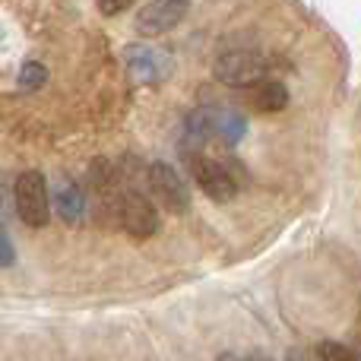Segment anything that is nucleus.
I'll return each mask as SVG.
<instances>
[{
  "label": "nucleus",
  "mask_w": 361,
  "mask_h": 361,
  "mask_svg": "<svg viewBox=\"0 0 361 361\" xmlns=\"http://www.w3.org/2000/svg\"><path fill=\"white\" fill-rule=\"evenodd\" d=\"M99 10L105 13V16H118V13L130 10V4H127V0H121V4H99Z\"/></svg>",
  "instance_id": "16"
},
{
  "label": "nucleus",
  "mask_w": 361,
  "mask_h": 361,
  "mask_svg": "<svg viewBox=\"0 0 361 361\" xmlns=\"http://www.w3.org/2000/svg\"><path fill=\"white\" fill-rule=\"evenodd\" d=\"M16 263V247H13L10 235H6L4 222H0V267H13Z\"/></svg>",
  "instance_id": "14"
},
{
  "label": "nucleus",
  "mask_w": 361,
  "mask_h": 361,
  "mask_svg": "<svg viewBox=\"0 0 361 361\" xmlns=\"http://www.w3.org/2000/svg\"><path fill=\"white\" fill-rule=\"evenodd\" d=\"M219 361H273V358L263 355V352H247V355H238V352H222Z\"/></svg>",
  "instance_id": "15"
},
{
  "label": "nucleus",
  "mask_w": 361,
  "mask_h": 361,
  "mask_svg": "<svg viewBox=\"0 0 361 361\" xmlns=\"http://www.w3.org/2000/svg\"><path fill=\"white\" fill-rule=\"evenodd\" d=\"M250 105L263 114H276L288 105V89L279 80H263L250 89Z\"/></svg>",
  "instance_id": "10"
},
{
  "label": "nucleus",
  "mask_w": 361,
  "mask_h": 361,
  "mask_svg": "<svg viewBox=\"0 0 361 361\" xmlns=\"http://www.w3.org/2000/svg\"><path fill=\"white\" fill-rule=\"evenodd\" d=\"M247 133V118L238 114L235 108H216V140H222L225 146L241 143V137Z\"/></svg>",
  "instance_id": "11"
},
{
  "label": "nucleus",
  "mask_w": 361,
  "mask_h": 361,
  "mask_svg": "<svg viewBox=\"0 0 361 361\" xmlns=\"http://www.w3.org/2000/svg\"><path fill=\"white\" fill-rule=\"evenodd\" d=\"M143 178H146V193H149L165 212L184 216V212L190 209V187H187L184 175H180L175 165H169L165 159H156V162L146 165Z\"/></svg>",
  "instance_id": "2"
},
{
  "label": "nucleus",
  "mask_w": 361,
  "mask_h": 361,
  "mask_svg": "<svg viewBox=\"0 0 361 361\" xmlns=\"http://www.w3.org/2000/svg\"><path fill=\"white\" fill-rule=\"evenodd\" d=\"M44 82H48V67L38 61H25L23 70L16 73V86L23 89V92H35V89H42Z\"/></svg>",
  "instance_id": "12"
},
{
  "label": "nucleus",
  "mask_w": 361,
  "mask_h": 361,
  "mask_svg": "<svg viewBox=\"0 0 361 361\" xmlns=\"http://www.w3.org/2000/svg\"><path fill=\"white\" fill-rule=\"evenodd\" d=\"M190 175L197 180V187L212 200V203H231L238 197V178L231 175V169L225 162L212 156H190Z\"/></svg>",
  "instance_id": "5"
},
{
  "label": "nucleus",
  "mask_w": 361,
  "mask_h": 361,
  "mask_svg": "<svg viewBox=\"0 0 361 361\" xmlns=\"http://www.w3.org/2000/svg\"><path fill=\"white\" fill-rule=\"evenodd\" d=\"M124 61H127V70L133 73V80L140 82H162L165 76H171V67H175L171 54L149 48V44H127Z\"/></svg>",
  "instance_id": "8"
},
{
  "label": "nucleus",
  "mask_w": 361,
  "mask_h": 361,
  "mask_svg": "<svg viewBox=\"0 0 361 361\" xmlns=\"http://www.w3.org/2000/svg\"><path fill=\"white\" fill-rule=\"evenodd\" d=\"M51 209H54L57 219L67 225L82 222V219H86V209H89V193L80 187V180L63 175V178L54 180V187H51Z\"/></svg>",
  "instance_id": "9"
},
{
  "label": "nucleus",
  "mask_w": 361,
  "mask_h": 361,
  "mask_svg": "<svg viewBox=\"0 0 361 361\" xmlns=\"http://www.w3.org/2000/svg\"><path fill=\"white\" fill-rule=\"evenodd\" d=\"M187 10H190L187 0H152V4H143L137 10V32L149 38L165 35L187 16Z\"/></svg>",
  "instance_id": "7"
},
{
  "label": "nucleus",
  "mask_w": 361,
  "mask_h": 361,
  "mask_svg": "<svg viewBox=\"0 0 361 361\" xmlns=\"http://www.w3.org/2000/svg\"><path fill=\"white\" fill-rule=\"evenodd\" d=\"M317 355H320V361H361V352L349 349V345H343V343H333V339L317 345Z\"/></svg>",
  "instance_id": "13"
},
{
  "label": "nucleus",
  "mask_w": 361,
  "mask_h": 361,
  "mask_svg": "<svg viewBox=\"0 0 361 361\" xmlns=\"http://www.w3.org/2000/svg\"><path fill=\"white\" fill-rule=\"evenodd\" d=\"M212 76L231 89H254L257 82L267 80V57L250 48L225 51L212 63Z\"/></svg>",
  "instance_id": "3"
},
{
  "label": "nucleus",
  "mask_w": 361,
  "mask_h": 361,
  "mask_svg": "<svg viewBox=\"0 0 361 361\" xmlns=\"http://www.w3.org/2000/svg\"><path fill=\"white\" fill-rule=\"evenodd\" d=\"M13 209L29 228H44L51 219V187L42 171H19L13 180Z\"/></svg>",
  "instance_id": "1"
},
{
  "label": "nucleus",
  "mask_w": 361,
  "mask_h": 361,
  "mask_svg": "<svg viewBox=\"0 0 361 361\" xmlns=\"http://www.w3.org/2000/svg\"><path fill=\"white\" fill-rule=\"evenodd\" d=\"M89 193H92V206L99 209L102 219H118L121 216V200H124V187L121 175L108 159H95L89 165Z\"/></svg>",
  "instance_id": "6"
},
{
  "label": "nucleus",
  "mask_w": 361,
  "mask_h": 361,
  "mask_svg": "<svg viewBox=\"0 0 361 361\" xmlns=\"http://www.w3.org/2000/svg\"><path fill=\"white\" fill-rule=\"evenodd\" d=\"M121 228L130 238H152L162 225L159 219V206L149 193H143L140 187H124V200H121V216H118Z\"/></svg>",
  "instance_id": "4"
}]
</instances>
